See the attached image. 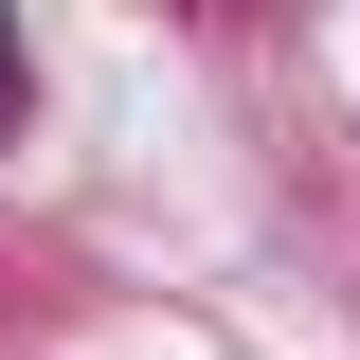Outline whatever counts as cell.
Returning <instances> with one entry per match:
<instances>
[{"label": "cell", "mask_w": 360, "mask_h": 360, "mask_svg": "<svg viewBox=\"0 0 360 360\" xmlns=\"http://www.w3.org/2000/svg\"><path fill=\"white\" fill-rule=\"evenodd\" d=\"M18 108H37V54H18V18H0V127H18Z\"/></svg>", "instance_id": "6da1fadb"}]
</instances>
